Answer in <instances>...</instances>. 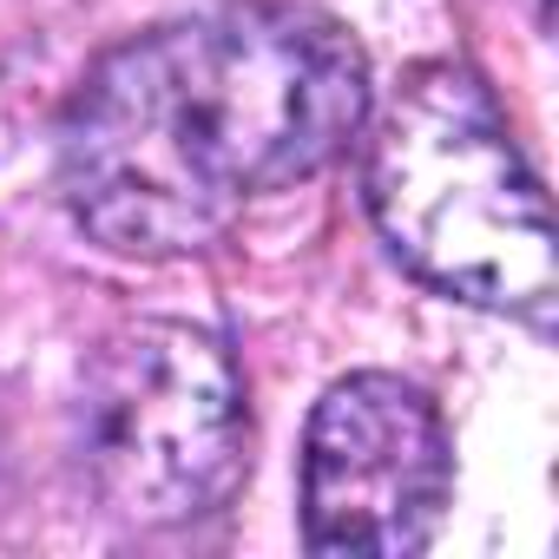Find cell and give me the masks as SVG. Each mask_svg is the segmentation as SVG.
<instances>
[{
    "label": "cell",
    "mask_w": 559,
    "mask_h": 559,
    "mask_svg": "<svg viewBox=\"0 0 559 559\" xmlns=\"http://www.w3.org/2000/svg\"><path fill=\"white\" fill-rule=\"evenodd\" d=\"M369 119L362 47L297 0H237L112 47L60 119V198L119 257H185L336 165Z\"/></svg>",
    "instance_id": "1"
},
{
    "label": "cell",
    "mask_w": 559,
    "mask_h": 559,
    "mask_svg": "<svg viewBox=\"0 0 559 559\" xmlns=\"http://www.w3.org/2000/svg\"><path fill=\"white\" fill-rule=\"evenodd\" d=\"M250 415L224 336L178 317L119 323L80 382V467L132 526H178L243 480Z\"/></svg>",
    "instance_id": "3"
},
{
    "label": "cell",
    "mask_w": 559,
    "mask_h": 559,
    "mask_svg": "<svg viewBox=\"0 0 559 559\" xmlns=\"http://www.w3.org/2000/svg\"><path fill=\"white\" fill-rule=\"evenodd\" d=\"M356 139L369 217L402 270L480 310H552L559 263L546 191L474 67H408Z\"/></svg>",
    "instance_id": "2"
},
{
    "label": "cell",
    "mask_w": 559,
    "mask_h": 559,
    "mask_svg": "<svg viewBox=\"0 0 559 559\" xmlns=\"http://www.w3.org/2000/svg\"><path fill=\"white\" fill-rule=\"evenodd\" d=\"M454 493L441 408L382 369L323 389L304 435V539L310 552H421Z\"/></svg>",
    "instance_id": "4"
}]
</instances>
